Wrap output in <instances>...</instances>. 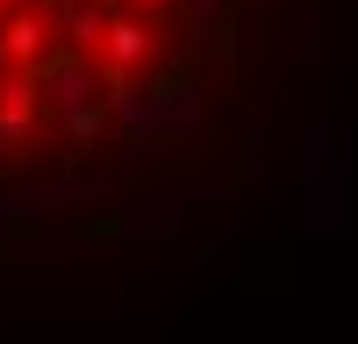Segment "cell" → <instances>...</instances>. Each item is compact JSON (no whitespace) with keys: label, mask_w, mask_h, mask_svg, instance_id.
<instances>
[{"label":"cell","mask_w":358,"mask_h":344,"mask_svg":"<svg viewBox=\"0 0 358 344\" xmlns=\"http://www.w3.org/2000/svg\"><path fill=\"white\" fill-rule=\"evenodd\" d=\"M151 57H158V22H143V15H129V8H115L108 29H101V50H94L101 79L129 86V72H143Z\"/></svg>","instance_id":"cell-1"},{"label":"cell","mask_w":358,"mask_h":344,"mask_svg":"<svg viewBox=\"0 0 358 344\" xmlns=\"http://www.w3.org/2000/svg\"><path fill=\"white\" fill-rule=\"evenodd\" d=\"M43 122V94H36V79L15 72L8 86H0V151H15V143H29Z\"/></svg>","instance_id":"cell-2"},{"label":"cell","mask_w":358,"mask_h":344,"mask_svg":"<svg viewBox=\"0 0 358 344\" xmlns=\"http://www.w3.org/2000/svg\"><path fill=\"white\" fill-rule=\"evenodd\" d=\"M0 22H8V8H0Z\"/></svg>","instance_id":"cell-3"}]
</instances>
